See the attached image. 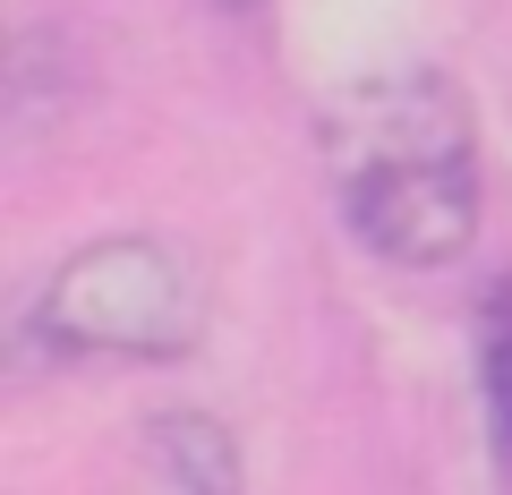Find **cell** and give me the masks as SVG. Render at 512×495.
Masks as SVG:
<instances>
[{
  "label": "cell",
  "instance_id": "obj_1",
  "mask_svg": "<svg viewBox=\"0 0 512 495\" xmlns=\"http://www.w3.org/2000/svg\"><path fill=\"white\" fill-rule=\"evenodd\" d=\"M325 154L350 231L384 265H453L478 231V137L436 69L359 77L325 111Z\"/></svg>",
  "mask_w": 512,
  "mask_h": 495
},
{
  "label": "cell",
  "instance_id": "obj_2",
  "mask_svg": "<svg viewBox=\"0 0 512 495\" xmlns=\"http://www.w3.org/2000/svg\"><path fill=\"white\" fill-rule=\"evenodd\" d=\"M197 291L154 239H94L43 282L35 333L52 350H111V359H180L197 342Z\"/></svg>",
  "mask_w": 512,
  "mask_h": 495
},
{
  "label": "cell",
  "instance_id": "obj_3",
  "mask_svg": "<svg viewBox=\"0 0 512 495\" xmlns=\"http://www.w3.org/2000/svg\"><path fill=\"white\" fill-rule=\"evenodd\" d=\"M154 470H163L171 495H239L231 436H222L214 419H197V410H171V419L154 427Z\"/></svg>",
  "mask_w": 512,
  "mask_h": 495
},
{
  "label": "cell",
  "instance_id": "obj_4",
  "mask_svg": "<svg viewBox=\"0 0 512 495\" xmlns=\"http://www.w3.org/2000/svg\"><path fill=\"white\" fill-rule=\"evenodd\" d=\"M478 385H487L495 436L512 444V282H495L487 308H478Z\"/></svg>",
  "mask_w": 512,
  "mask_h": 495
}]
</instances>
